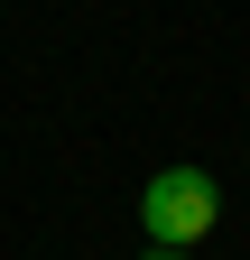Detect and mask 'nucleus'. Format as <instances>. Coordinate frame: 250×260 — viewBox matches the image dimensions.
<instances>
[{
    "mask_svg": "<svg viewBox=\"0 0 250 260\" xmlns=\"http://www.w3.org/2000/svg\"><path fill=\"white\" fill-rule=\"evenodd\" d=\"M213 223H223L213 168H158V177L139 186V233H148V251H195Z\"/></svg>",
    "mask_w": 250,
    "mask_h": 260,
    "instance_id": "obj_1",
    "label": "nucleus"
},
{
    "mask_svg": "<svg viewBox=\"0 0 250 260\" xmlns=\"http://www.w3.org/2000/svg\"><path fill=\"white\" fill-rule=\"evenodd\" d=\"M148 260H185V251H148Z\"/></svg>",
    "mask_w": 250,
    "mask_h": 260,
    "instance_id": "obj_2",
    "label": "nucleus"
}]
</instances>
